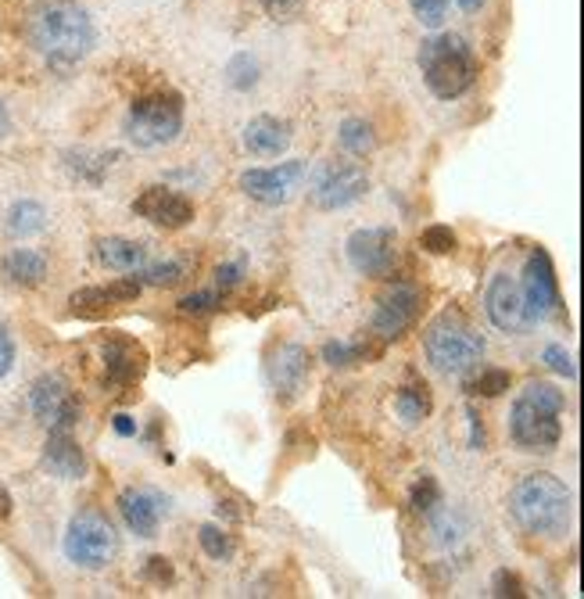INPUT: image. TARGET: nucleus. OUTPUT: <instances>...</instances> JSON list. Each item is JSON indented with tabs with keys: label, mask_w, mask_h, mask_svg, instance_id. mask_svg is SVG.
<instances>
[{
	"label": "nucleus",
	"mask_w": 584,
	"mask_h": 599,
	"mask_svg": "<svg viewBox=\"0 0 584 599\" xmlns=\"http://www.w3.org/2000/svg\"><path fill=\"white\" fill-rule=\"evenodd\" d=\"M26 40L47 65L73 68L93 51L98 29H93L90 11L76 0H43L29 11Z\"/></svg>",
	"instance_id": "f257e3e1"
},
{
	"label": "nucleus",
	"mask_w": 584,
	"mask_h": 599,
	"mask_svg": "<svg viewBox=\"0 0 584 599\" xmlns=\"http://www.w3.org/2000/svg\"><path fill=\"white\" fill-rule=\"evenodd\" d=\"M563 403L567 398L556 384L531 381L520 392L517 403H512V413H509L512 442H517L523 453H553L559 438H563V424H559Z\"/></svg>",
	"instance_id": "f03ea898"
},
{
	"label": "nucleus",
	"mask_w": 584,
	"mask_h": 599,
	"mask_svg": "<svg viewBox=\"0 0 584 599\" xmlns=\"http://www.w3.org/2000/svg\"><path fill=\"white\" fill-rule=\"evenodd\" d=\"M509 513L528 535L559 538L570 527V488L553 474H528L512 488Z\"/></svg>",
	"instance_id": "7ed1b4c3"
},
{
	"label": "nucleus",
	"mask_w": 584,
	"mask_h": 599,
	"mask_svg": "<svg viewBox=\"0 0 584 599\" xmlns=\"http://www.w3.org/2000/svg\"><path fill=\"white\" fill-rule=\"evenodd\" d=\"M419 73L430 93L441 101L463 98L477 84V54L459 33H438L419 43Z\"/></svg>",
	"instance_id": "20e7f679"
},
{
	"label": "nucleus",
	"mask_w": 584,
	"mask_h": 599,
	"mask_svg": "<svg viewBox=\"0 0 584 599\" xmlns=\"http://www.w3.org/2000/svg\"><path fill=\"white\" fill-rule=\"evenodd\" d=\"M126 137L137 148H166L183 133V98L177 90H151L140 93L126 112Z\"/></svg>",
	"instance_id": "39448f33"
},
{
	"label": "nucleus",
	"mask_w": 584,
	"mask_h": 599,
	"mask_svg": "<svg viewBox=\"0 0 584 599\" xmlns=\"http://www.w3.org/2000/svg\"><path fill=\"white\" fill-rule=\"evenodd\" d=\"M424 352L441 373H470L484 359V337L459 313H441L424 331Z\"/></svg>",
	"instance_id": "423d86ee"
},
{
	"label": "nucleus",
	"mask_w": 584,
	"mask_h": 599,
	"mask_svg": "<svg viewBox=\"0 0 584 599\" xmlns=\"http://www.w3.org/2000/svg\"><path fill=\"white\" fill-rule=\"evenodd\" d=\"M115 553H119V535H115V524L101 510H79L68 521L65 557L73 563L101 571L115 560Z\"/></svg>",
	"instance_id": "0eeeda50"
},
{
	"label": "nucleus",
	"mask_w": 584,
	"mask_h": 599,
	"mask_svg": "<svg viewBox=\"0 0 584 599\" xmlns=\"http://www.w3.org/2000/svg\"><path fill=\"white\" fill-rule=\"evenodd\" d=\"M369 187V176L359 162H323L309 180V202L323 213H337V208L355 205Z\"/></svg>",
	"instance_id": "6e6552de"
},
{
	"label": "nucleus",
	"mask_w": 584,
	"mask_h": 599,
	"mask_svg": "<svg viewBox=\"0 0 584 599\" xmlns=\"http://www.w3.org/2000/svg\"><path fill=\"white\" fill-rule=\"evenodd\" d=\"M348 263H352L362 277H391L399 266V233L391 227H362L348 238Z\"/></svg>",
	"instance_id": "1a4fd4ad"
},
{
	"label": "nucleus",
	"mask_w": 584,
	"mask_h": 599,
	"mask_svg": "<svg viewBox=\"0 0 584 599\" xmlns=\"http://www.w3.org/2000/svg\"><path fill=\"white\" fill-rule=\"evenodd\" d=\"M520 291H523V305H528L531 323H542V320H548V316L559 313V280H556L553 258H548L545 248H534L528 255Z\"/></svg>",
	"instance_id": "9d476101"
},
{
	"label": "nucleus",
	"mask_w": 584,
	"mask_h": 599,
	"mask_svg": "<svg viewBox=\"0 0 584 599\" xmlns=\"http://www.w3.org/2000/svg\"><path fill=\"white\" fill-rule=\"evenodd\" d=\"M306 162H280V166L248 169L241 176V191L259 205H287L301 183H306Z\"/></svg>",
	"instance_id": "9b49d317"
},
{
	"label": "nucleus",
	"mask_w": 584,
	"mask_h": 599,
	"mask_svg": "<svg viewBox=\"0 0 584 599\" xmlns=\"http://www.w3.org/2000/svg\"><path fill=\"white\" fill-rule=\"evenodd\" d=\"M419 305H424V295H419L416 284H391L373 309V334L380 342H399L419 320Z\"/></svg>",
	"instance_id": "f8f14e48"
},
{
	"label": "nucleus",
	"mask_w": 584,
	"mask_h": 599,
	"mask_svg": "<svg viewBox=\"0 0 584 599\" xmlns=\"http://www.w3.org/2000/svg\"><path fill=\"white\" fill-rule=\"evenodd\" d=\"M29 406L33 417L40 420L47 431H73L79 420V398L68 392V384L54 373H43V378L29 387Z\"/></svg>",
	"instance_id": "ddd939ff"
},
{
	"label": "nucleus",
	"mask_w": 584,
	"mask_h": 599,
	"mask_svg": "<svg viewBox=\"0 0 584 599\" xmlns=\"http://www.w3.org/2000/svg\"><path fill=\"white\" fill-rule=\"evenodd\" d=\"M484 313L498 331L506 334H523L528 327H534L528 320V305H523V291L520 284L512 280L509 273H498L492 284H488V295H484Z\"/></svg>",
	"instance_id": "4468645a"
},
{
	"label": "nucleus",
	"mask_w": 584,
	"mask_h": 599,
	"mask_svg": "<svg viewBox=\"0 0 584 599\" xmlns=\"http://www.w3.org/2000/svg\"><path fill=\"white\" fill-rule=\"evenodd\" d=\"M133 213L144 216L147 222H155V227L183 230L194 219V202L183 197L180 191H172V187H147L144 194H137Z\"/></svg>",
	"instance_id": "2eb2a0df"
},
{
	"label": "nucleus",
	"mask_w": 584,
	"mask_h": 599,
	"mask_svg": "<svg viewBox=\"0 0 584 599\" xmlns=\"http://www.w3.org/2000/svg\"><path fill=\"white\" fill-rule=\"evenodd\" d=\"M265 373H270V384L280 403H295L309 384V352L301 345H280Z\"/></svg>",
	"instance_id": "dca6fc26"
},
{
	"label": "nucleus",
	"mask_w": 584,
	"mask_h": 599,
	"mask_svg": "<svg viewBox=\"0 0 584 599\" xmlns=\"http://www.w3.org/2000/svg\"><path fill=\"white\" fill-rule=\"evenodd\" d=\"M101 359H104V384L108 387H126V384H133L140 373H144V348H140L133 337H126V334H115L104 342L101 348Z\"/></svg>",
	"instance_id": "f3484780"
},
{
	"label": "nucleus",
	"mask_w": 584,
	"mask_h": 599,
	"mask_svg": "<svg viewBox=\"0 0 584 599\" xmlns=\"http://www.w3.org/2000/svg\"><path fill=\"white\" fill-rule=\"evenodd\" d=\"M166 499L158 492H144V488H126L119 496V513L126 527L140 538H155L158 524H161V513H166Z\"/></svg>",
	"instance_id": "a211bd4d"
},
{
	"label": "nucleus",
	"mask_w": 584,
	"mask_h": 599,
	"mask_svg": "<svg viewBox=\"0 0 584 599\" xmlns=\"http://www.w3.org/2000/svg\"><path fill=\"white\" fill-rule=\"evenodd\" d=\"M43 467L54 477L79 481L87 474V456L79 449V442L73 438V431H51L43 445Z\"/></svg>",
	"instance_id": "6ab92c4d"
},
{
	"label": "nucleus",
	"mask_w": 584,
	"mask_h": 599,
	"mask_svg": "<svg viewBox=\"0 0 584 599\" xmlns=\"http://www.w3.org/2000/svg\"><path fill=\"white\" fill-rule=\"evenodd\" d=\"M290 144V126L273 119V115H255V119L244 126V148L251 151L255 158H280Z\"/></svg>",
	"instance_id": "aec40b11"
},
{
	"label": "nucleus",
	"mask_w": 584,
	"mask_h": 599,
	"mask_svg": "<svg viewBox=\"0 0 584 599\" xmlns=\"http://www.w3.org/2000/svg\"><path fill=\"white\" fill-rule=\"evenodd\" d=\"M93 255L104 269H115V273H137L147 266V244L130 238H101Z\"/></svg>",
	"instance_id": "412c9836"
},
{
	"label": "nucleus",
	"mask_w": 584,
	"mask_h": 599,
	"mask_svg": "<svg viewBox=\"0 0 584 599\" xmlns=\"http://www.w3.org/2000/svg\"><path fill=\"white\" fill-rule=\"evenodd\" d=\"M0 280L15 288H40L47 280V258L29 252V248H15L0 258Z\"/></svg>",
	"instance_id": "4be33fe9"
},
{
	"label": "nucleus",
	"mask_w": 584,
	"mask_h": 599,
	"mask_svg": "<svg viewBox=\"0 0 584 599\" xmlns=\"http://www.w3.org/2000/svg\"><path fill=\"white\" fill-rule=\"evenodd\" d=\"M394 409H399L402 424H419V420L430 417V409H434V398H430V387L424 381H408L399 387V395H394Z\"/></svg>",
	"instance_id": "5701e85b"
},
{
	"label": "nucleus",
	"mask_w": 584,
	"mask_h": 599,
	"mask_svg": "<svg viewBox=\"0 0 584 599\" xmlns=\"http://www.w3.org/2000/svg\"><path fill=\"white\" fill-rule=\"evenodd\" d=\"M47 227V213L40 202H15L8 213V233L11 238H33Z\"/></svg>",
	"instance_id": "b1692460"
},
{
	"label": "nucleus",
	"mask_w": 584,
	"mask_h": 599,
	"mask_svg": "<svg viewBox=\"0 0 584 599\" xmlns=\"http://www.w3.org/2000/svg\"><path fill=\"white\" fill-rule=\"evenodd\" d=\"M68 309H73V316H83V320H104L115 309V298L108 295V288H83L68 298Z\"/></svg>",
	"instance_id": "393cba45"
},
{
	"label": "nucleus",
	"mask_w": 584,
	"mask_h": 599,
	"mask_svg": "<svg viewBox=\"0 0 584 599\" xmlns=\"http://www.w3.org/2000/svg\"><path fill=\"white\" fill-rule=\"evenodd\" d=\"M337 137H341V148L352 151L355 158L369 155V151L377 148V137H373V126L366 119H345L341 133H337Z\"/></svg>",
	"instance_id": "a878e982"
},
{
	"label": "nucleus",
	"mask_w": 584,
	"mask_h": 599,
	"mask_svg": "<svg viewBox=\"0 0 584 599\" xmlns=\"http://www.w3.org/2000/svg\"><path fill=\"white\" fill-rule=\"evenodd\" d=\"M183 277H186V266L180 263V258H166V263L137 269V280L147 288H177Z\"/></svg>",
	"instance_id": "bb28decb"
},
{
	"label": "nucleus",
	"mask_w": 584,
	"mask_h": 599,
	"mask_svg": "<svg viewBox=\"0 0 584 599\" xmlns=\"http://www.w3.org/2000/svg\"><path fill=\"white\" fill-rule=\"evenodd\" d=\"M408 502H413V510L419 513H434L441 507V485L434 474H419L413 481V488H408Z\"/></svg>",
	"instance_id": "cd10ccee"
},
{
	"label": "nucleus",
	"mask_w": 584,
	"mask_h": 599,
	"mask_svg": "<svg viewBox=\"0 0 584 599\" xmlns=\"http://www.w3.org/2000/svg\"><path fill=\"white\" fill-rule=\"evenodd\" d=\"M512 378L506 370H481L477 378L466 381V395H484V398H498L509 392Z\"/></svg>",
	"instance_id": "c85d7f7f"
},
{
	"label": "nucleus",
	"mask_w": 584,
	"mask_h": 599,
	"mask_svg": "<svg viewBox=\"0 0 584 599\" xmlns=\"http://www.w3.org/2000/svg\"><path fill=\"white\" fill-rule=\"evenodd\" d=\"M73 158H76V162H68V169H73V173L79 176V180L101 183L104 173L112 169V162L119 158V155H115V151H112V155H87V151H83V155H73Z\"/></svg>",
	"instance_id": "c756f323"
},
{
	"label": "nucleus",
	"mask_w": 584,
	"mask_h": 599,
	"mask_svg": "<svg viewBox=\"0 0 584 599\" xmlns=\"http://www.w3.org/2000/svg\"><path fill=\"white\" fill-rule=\"evenodd\" d=\"M197 543H202V549L212 560L233 557V538L223 532V527H216V524H202V532H197Z\"/></svg>",
	"instance_id": "7c9ffc66"
},
{
	"label": "nucleus",
	"mask_w": 584,
	"mask_h": 599,
	"mask_svg": "<svg viewBox=\"0 0 584 599\" xmlns=\"http://www.w3.org/2000/svg\"><path fill=\"white\" fill-rule=\"evenodd\" d=\"M369 356L366 345H348V342H326L323 345V359L330 362V367H355Z\"/></svg>",
	"instance_id": "2f4dec72"
},
{
	"label": "nucleus",
	"mask_w": 584,
	"mask_h": 599,
	"mask_svg": "<svg viewBox=\"0 0 584 599\" xmlns=\"http://www.w3.org/2000/svg\"><path fill=\"white\" fill-rule=\"evenodd\" d=\"M226 76H230V87L251 90L255 84H259V65H255L251 54H237V58H233V62L226 65Z\"/></svg>",
	"instance_id": "473e14b6"
},
{
	"label": "nucleus",
	"mask_w": 584,
	"mask_h": 599,
	"mask_svg": "<svg viewBox=\"0 0 584 599\" xmlns=\"http://www.w3.org/2000/svg\"><path fill=\"white\" fill-rule=\"evenodd\" d=\"M419 248L424 252H430V255H449V252H455V233H452V227H427L424 233H419Z\"/></svg>",
	"instance_id": "72a5a7b5"
},
{
	"label": "nucleus",
	"mask_w": 584,
	"mask_h": 599,
	"mask_svg": "<svg viewBox=\"0 0 584 599\" xmlns=\"http://www.w3.org/2000/svg\"><path fill=\"white\" fill-rule=\"evenodd\" d=\"M408 4H413V15L419 18V26L427 29H438L449 18V0H408Z\"/></svg>",
	"instance_id": "f704fd0d"
},
{
	"label": "nucleus",
	"mask_w": 584,
	"mask_h": 599,
	"mask_svg": "<svg viewBox=\"0 0 584 599\" xmlns=\"http://www.w3.org/2000/svg\"><path fill=\"white\" fill-rule=\"evenodd\" d=\"M223 298H226V291H219V288H212V291H194V295H186L180 302V309L183 313H212V309H219V305H223Z\"/></svg>",
	"instance_id": "c9c22d12"
},
{
	"label": "nucleus",
	"mask_w": 584,
	"mask_h": 599,
	"mask_svg": "<svg viewBox=\"0 0 584 599\" xmlns=\"http://www.w3.org/2000/svg\"><path fill=\"white\" fill-rule=\"evenodd\" d=\"M542 359H545L548 367H553L556 373H559V378H570V381L577 378V367H574V359H570V352H567V348H559V345H548Z\"/></svg>",
	"instance_id": "e433bc0d"
},
{
	"label": "nucleus",
	"mask_w": 584,
	"mask_h": 599,
	"mask_svg": "<svg viewBox=\"0 0 584 599\" xmlns=\"http://www.w3.org/2000/svg\"><path fill=\"white\" fill-rule=\"evenodd\" d=\"M259 4L276 22H295L301 15V0H259Z\"/></svg>",
	"instance_id": "4c0bfd02"
},
{
	"label": "nucleus",
	"mask_w": 584,
	"mask_h": 599,
	"mask_svg": "<svg viewBox=\"0 0 584 599\" xmlns=\"http://www.w3.org/2000/svg\"><path fill=\"white\" fill-rule=\"evenodd\" d=\"M244 280V258H237V263H223L216 269V288L219 291H233Z\"/></svg>",
	"instance_id": "58836bf2"
},
{
	"label": "nucleus",
	"mask_w": 584,
	"mask_h": 599,
	"mask_svg": "<svg viewBox=\"0 0 584 599\" xmlns=\"http://www.w3.org/2000/svg\"><path fill=\"white\" fill-rule=\"evenodd\" d=\"M495 596H506V599H523V582L517 578L512 571H498L495 574Z\"/></svg>",
	"instance_id": "ea45409f"
},
{
	"label": "nucleus",
	"mask_w": 584,
	"mask_h": 599,
	"mask_svg": "<svg viewBox=\"0 0 584 599\" xmlns=\"http://www.w3.org/2000/svg\"><path fill=\"white\" fill-rule=\"evenodd\" d=\"M140 291H144V284L137 280V273H130L126 280H115V284H108V295H112L115 302H133V298H140Z\"/></svg>",
	"instance_id": "a19ab883"
},
{
	"label": "nucleus",
	"mask_w": 584,
	"mask_h": 599,
	"mask_svg": "<svg viewBox=\"0 0 584 599\" xmlns=\"http://www.w3.org/2000/svg\"><path fill=\"white\" fill-rule=\"evenodd\" d=\"M144 578L155 582V585H169L172 582V563L166 557H151L144 563Z\"/></svg>",
	"instance_id": "79ce46f5"
},
{
	"label": "nucleus",
	"mask_w": 584,
	"mask_h": 599,
	"mask_svg": "<svg viewBox=\"0 0 584 599\" xmlns=\"http://www.w3.org/2000/svg\"><path fill=\"white\" fill-rule=\"evenodd\" d=\"M11 367H15V342H11V334L0 327V378H8Z\"/></svg>",
	"instance_id": "37998d69"
},
{
	"label": "nucleus",
	"mask_w": 584,
	"mask_h": 599,
	"mask_svg": "<svg viewBox=\"0 0 584 599\" xmlns=\"http://www.w3.org/2000/svg\"><path fill=\"white\" fill-rule=\"evenodd\" d=\"M470 449H484V424H481V417H477V409H470Z\"/></svg>",
	"instance_id": "c03bdc74"
},
{
	"label": "nucleus",
	"mask_w": 584,
	"mask_h": 599,
	"mask_svg": "<svg viewBox=\"0 0 584 599\" xmlns=\"http://www.w3.org/2000/svg\"><path fill=\"white\" fill-rule=\"evenodd\" d=\"M115 431H119L122 438H133V434H137V424H133L130 417H115Z\"/></svg>",
	"instance_id": "a18cd8bd"
},
{
	"label": "nucleus",
	"mask_w": 584,
	"mask_h": 599,
	"mask_svg": "<svg viewBox=\"0 0 584 599\" xmlns=\"http://www.w3.org/2000/svg\"><path fill=\"white\" fill-rule=\"evenodd\" d=\"M11 517V492L0 485V521H8Z\"/></svg>",
	"instance_id": "49530a36"
},
{
	"label": "nucleus",
	"mask_w": 584,
	"mask_h": 599,
	"mask_svg": "<svg viewBox=\"0 0 584 599\" xmlns=\"http://www.w3.org/2000/svg\"><path fill=\"white\" fill-rule=\"evenodd\" d=\"M8 129H11V115H8V109H4V101H0V140L8 137Z\"/></svg>",
	"instance_id": "de8ad7c7"
},
{
	"label": "nucleus",
	"mask_w": 584,
	"mask_h": 599,
	"mask_svg": "<svg viewBox=\"0 0 584 599\" xmlns=\"http://www.w3.org/2000/svg\"><path fill=\"white\" fill-rule=\"evenodd\" d=\"M459 4H463V11H481L488 0H459Z\"/></svg>",
	"instance_id": "09e8293b"
}]
</instances>
